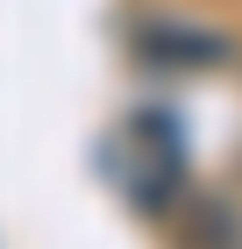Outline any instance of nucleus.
<instances>
[{
  "mask_svg": "<svg viewBox=\"0 0 242 249\" xmlns=\"http://www.w3.org/2000/svg\"><path fill=\"white\" fill-rule=\"evenodd\" d=\"M129 50L149 64V71H214V64L235 57V43L206 21H143L129 36Z\"/></svg>",
  "mask_w": 242,
  "mask_h": 249,
  "instance_id": "f257e3e1",
  "label": "nucleus"
},
{
  "mask_svg": "<svg viewBox=\"0 0 242 249\" xmlns=\"http://www.w3.org/2000/svg\"><path fill=\"white\" fill-rule=\"evenodd\" d=\"M178 249H242V207L228 192H186L171 213Z\"/></svg>",
  "mask_w": 242,
  "mask_h": 249,
  "instance_id": "f03ea898",
  "label": "nucleus"
}]
</instances>
